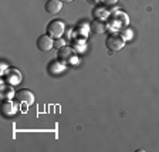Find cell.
I'll use <instances>...</instances> for the list:
<instances>
[{
	"label": "cell",
	"mask_w": 159,
	"mask_h": 152,
	"mask_svg": "<svg viewBox=\"0 0 159 152\" xmlns=\"http://www.w3.org/2000/svg\"><path fill=\"white\" fill-rule=\"evenodd\" d=\"M64 46H66V41H64L63 39H56L54 40V48L60 50V48H63Z\"/></svg>",
	"instance_id": "obj_13"
},
{
	"label": "cell",
	"mask_w": 159,
	"mask_h": 152,
	"mask_svg": "<svg viewBox=\"0 0 159 152\" xmlns=\"http://www.w3.org/2000/svg\"><path fill=\"white\" fill-rule=\"evenodd\" d=\"M109 26L115 29H122L129 24V17L124 13L122 10H115L114 13H109Z\"/></svg>",
	"instance_id": "obj_3"
},
{
	"label": "cell",
	"mask_w": 159,
	"mask_h": 152,
	"mask_svg": "<svg viewBox=\"0 0 159 152\" xmlns=\"http://www.w3.org/2000/svg\"><path fill=\"white\" fill-rule=\"evenodd\" d=\"M64 31H66V24H64L63 20H51V21H48V24L46 27V34H48L54 40L61 39Z\"/></svg>",
	"instance_id": "obj_1"
},
{
	"label": "cell",
	"mask_w": 159,
	"mask_h": 152,
	"mask_svg": "<svg viewBox=\"0 0 159 152\" xmlns=\"http://www.w3.org/2000/svg\"><path fill=\"white\" fill-rule=\"evenodd\" d=\"M105 46L109 51H119V50H122L125 47V37L119 36L116 33H111L108 34V37L105 39Z\"/></svg>",
	"instance_id": "obj_2"
},
{
	"label": "cell",
	"mask_w": 159,
	"mask_h": 152,
	"mask_svg": "<svg viewBox=\"0 0 159 152\" xmlns=\"http://www.w3.org/2000/svg\"><path fill=\"white\" fill-rule=\"evenodd\" d=\"M87 2H88L89 4H97L98 2H101V0H87Z\"/></svg>",
	"instance_id": "obj_16"
},
{
	"label": "cell",
	"mask_w": 159,
	"mask_h": 152,
	"mask_svg": "<svg viewBox=\"0 0 159 152\" xmlns=\"http://www.w3.org/2000/svg\"><path fill=\"white\" fill-rule=\"evenodd\" d=\"M14 99H16L19 104L31 105V104H34V101H36V97H34V94L31 93L30 90L21 88V90H19V91H16V94H14Z\"/></svg>",
	"instance_id": "obj_4"
},
{
	"label": "cell",
	"mask_w": 159,
	"mask_h": 152,
	"mask_svg": "<svg viewBox=\"0 0 159 152\" xmlns=\"http://www.w3.org/2000/svg\"><path fill=\"white\" fill-rule=\"evenodd\" d=\"M36 46L40 51H50L54 47V39H51L48 34H43L37 39Z\"/></svg>",
	"instance_id": "obj_6"
},
{
	"label": "cell",
	"mask_w": 159,
	"mask_h": 152,
	"mask_svg": "<svg viewBox=\"0 0 159 152\" xmlns=\"http://www.w3.org/2000/svg\"><path fill=\"white\" fill-rule=\"evenodd\" d=\"M4 78H6L9 85H17V84L21 83V74L17 68H9Z\"/></svg>",
	"instance_id": "obj_8"
},
{
	"label": "cell",
	"mask_w": 159,
	"mask_h": 152,
	"mask_svg": "<svg viewBox=\"0 0 159 152\" xmlns=\"http://www.w3.org/2000/svg\"><path fill=\"white\" fill-rule=\"evenodd\" d=\"M74 46H75L77 50H80V48L83 50L84 48V43L81 41V40H74Z\"/></svg>",
	"instance_id": "obj_15"
},
{
	"label": "cell",
	"mask_w": 159,
	"mask_h": 152,
	"mask_svg": "<svg viewBox=\"0 0 159 152\" xmlns=\"http://www.w3.org/2000/svg\"><path fill=\"white\" fill-rule=\"evenodd\" d=\"M17 101L16 99H4V103L2 104V113H3V115L6 117H11L14 115V114L17 113V109H19V107H17Z\"/></svg>",
	"instance_id": "obj_7"
},
{
	"label": "cell",
	"mask_w": 159,
	"mask_h": 152,
	"mask_svg": "<svg viewBox=\"0 0 159 152\" xmlns=\"http://www.w3.org/2000/svg\"><path fill=\"white\" fill-rule=\"evenodd\" d=\"M57 57H58V60L61 61V63H70V61H73V60H75V50L73 48V47L70 46H64L63 48L58 50V53H57Z\"/></svg>",
	"instance_id": "obj_5"
},
{
	"label": "cell",
	"mask_w": 159,
	"mask_h": 152,
	"mask_svg": "<svg viewBox=\"0 0 159 152\" xmlns=\"http://www.w3.org/2000/svg\"><path fill=\"white\" fill-rule=\"evenodd\" d=\"M101 2H102V4L105 7H109V6H114V4H115L118 0H101Z\"/></svg>",
	"instance_id": "obj_14"
},
{
	"label": "cell",
	"mask_w": 159,
	"mask_h": 152,
	"mask_svg": "<svg viewBox=\"0 0 159 152\" xmlns=\"http://www.w3.org/2000/svg\"><path fill=\"white\" fill-rule=\"evenodd\" d=\"M60 2H63V3H73L74 0H60Z\"/></svg>",
	"instance_id": "obj_17"
},
{
	"label": "cell",
	"mask_w": 159,
	"mask_h": 152,
	"mask_svg": "<svg viewBox=\"0 0 159 152\" xmlns=\"http://www.w3.org/2000/svg\"><path fill=\"white\" fill-rule=\"evenodd\" d=\"M3 91H2V98L4 99H10V98H14V94L16 91L13 90V85H9V87H3Z\"/></svg>",
	"instance_id": "obj_12"
},
{
	"label": "cell",
	"mask_w": 159,
	"mask_h": 152,
	"mask_svg": "<svg viewBox=\"0 0 159 152\" xmlns=\"http://www.w3.org/2000/svg\"><path fill=\"white\" fill-rule=\"evenodd\" d=\"M61 9H63V2L60 0H47L46 6H44V10L48 14H57L61 12Z\"/></svg>",
	"instance_id": "obj_9"
},
{
	"label": "cell",
	"mask_w": 159,
	"mask_h": 152,
	"mask_svg": "<svg viewBox=\"0 0 159 152\" xmlns=\"http://www.w3.org/2000/svg\"><path fill=\"white\" fill-rule=\"evenodd\" d=\"M89 30L93 31V34L101 36V34H104V31L107 30V23L104 21V20L94 19V20H93V23L89 24Z\"/></svg>",
	"instance_id": "obj_10"
},
{
	"label": "cell",
	"mask_w": 159,
	"mask_h": 152,
	"mask_svg": "<svg viewBox=\"0 0 159 152\" xmlns=\"http://www.w3.org/2000/svg\"><path fill=\"white\" fill-rule=\"evenodd\" d=\"M93 16H94V19L105 20V19L109 17V12H108V9L102 4V6H97L95 9L93 10Z\"/></svg>",
	"instance_id": "obj_11"
}]
</instances>
